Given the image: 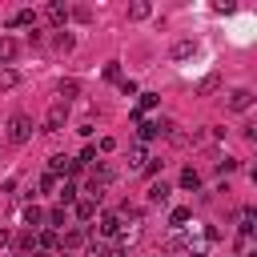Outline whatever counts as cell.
<instances>
[{"label":"cell","mask_w":257,"mask_h":257,"mask_svg":"<svg viewBox=\"0 0 257 257\" xmlns=\"http://www.w3.org/2000/svg\"><path fill=\"white\" fill-rule=\"evenodd\" d=\"M40 221H44V209L40 205H28L24 209V225H40Z\"/></svg>","instance_id":"obj_15"},{"label":"cell","mask_w":257,"mask_h":257,"mask_svg":"<svg viewBox=\"0 0 257 257\" xmlns=\"http://www.w3.org/2000/svg\"><path fill=\"white\" fill-rule=\"evenodd\" d=\"M169 56H173V60H189V56H197V40H189V36L177 40V44L169 48Z\"/></svg>","instance_id":"obj_5"},{"label":"cell","mask_w":257,"mask_h":257,"mask_svg":"<svg viewBox=\"0 0 257 257\" xmlns=\"http://www.w3.org/2000/svg\"><path fill=\"white\" fill-rule=\"evenodd\" d=\"M153 104H157V92H141V104H137V116H141V112H149Z\"/></svg>","instance_id":"obj_18"},{"label":"cell","mask_w":257,"mask_h":257,"mask_svg":"<svg viewBox=\"0 0 257 257\" xmlns=\"http://www.w3.org/2000/svg\"><path fill=\"white\" fill-rule=\"evenodd\" d=\"M28 137H32V120H28L24 112H16V116L8 120V141H12V145H24Z\"/></svg>","instance_id":"obj_1"},{"label":"cell","mask_w":257,"mask_h":257,"mask_svg":"<svg viewBox=\"0 0 257 257\" xmlns=\"http://www.w3.org/2000/svg\"><path fill=\"white\" fill-rule=\"evenodd\" d=\"M76 217H80V221H92V217H96V201H88V197L76 201Z\"/></svg>","instance_id":"obj_11"},{"label":"cell","mask_w":257,"mask_h":257,"mask_svg":"<svg viewBox=\"0 0 257 257\" xmlns=\"http://www.w3.org/2000/svg\"><path fill=\"white\" fill-rule=\"evenodd\" d=\"M32 257H48V253H44V249H36V253H32Z\"/></svg>","instance_id":"obj_30"},{"label":"cell","mask_w":257,"mask_h":257,"mask_svg":"<svg viewBox=\"0 0 257 257\" xmlns=\"http://www.w3.org/2000/svg\"><path fill=\"white\" fill-rule=\"evenodd\" d=\"M40 189H44V193H52V189H56V177H52V173H44V177H40Z\"/></svg>","instance_id":"obj_28"},{"label":"cell","mask_w":257,"mask_h":257,"mask_svg":"<svg viewBox=\"0 0 257 257\" xmlns=\"http://www.w3.org/2000/svg\"><path fill=\"white\" fill-rule=\"evenodd\" d=\"M169 193H173V189H169L165 181H153V185H149V201H153V205H165Z\"/></svg>","instance_id":"obj_7"},{"label":"cell","mask_w":257,"mask_h":257,"mask_svg":"<svg viewBox=\"0 0 257 257\" xmlns=\"http://www.w3.org/2000/svg\"><path fill=\"white\" fill-rule=\"evenodd\" d=\"M181 185H185V189H197V185H201V173H197V169L189 165V169L181 173Z\"/></svg>","instance_id":"obj_14"},{"label":"cell","mask_w":257,"mask_h":257,"mask_svg":"<svg viewBox=\"0 0 257 257\" xmlns=\"http://www.w3.org/2000/svg\"><path fill=\"white\" fill-rule=\"evenodd\" d=\"M149 161H153V157H149V149H145V145H137V149L128 153V165H133V169H145Z\"/></svg>","instance_id":"obj_9"},{"label":"cell","mask_w":257,"mask_h":257,"mask_svg":"<svg viewBox=\"0 0 257 257\" xmlns=\"http://www.w3.org/2000/svg\"><path fill=\"white\" fill-rule=\"evenodd\" d=\"M20 84V72L16 68H0V92H8V88H16Z\"/></svg>","instance_id":"obj_10"},{"label":"cell","mask_w":257,"mask_h":257,"mask_svg":"<svg viewBox=\"0 0 257 257\" xmlns=\"http://www.w3.org/2000/svg\"><path fill=\"white\" fill-rule=\"evenodd\" d=\"M32 20H36V16H32V12H28V8H20V12H16V16H12V24H32Z\"/></svg>","instance_id":"obj_25"},{"label":"cell","mask_w":257,"mask_h":257,"mask_svg":"<svg viewBox=\"0 0 257 257\" xmlns=\"http://www.w3.org/2000/svg\"><path fill=\"white\" fill-rule=\"evenodd\" d=\"M108 181H112V165H104V161H96V165H92V177H88V185H100V189H104Z\"/></svg>","instance_id":"obj_6"},{"label":"cell","mask_w":257,"mask_h":257,"mask_svg":"<svg viewBox=\"0 0 257 257\" xmlns=\"http://www.w3.org/2000/svg\"><path fill=\"white\" fill-rule=\"evenodd\" d=\"M44 16H48L52 24H64V16H68V8H64V4H48V8H44Z\"/></svg>","instance_id":"obj_13"},{"label":"cell","mask_w":257,"mask_h":257,"mask_svg":"<svg viewBox=\"0 0 257 257\" xmlns=\"http://www.w3.org/2000/svg\"><path fill=\"white\" fill-rule=\"evenodd\" d=\"M84 241H88V233H84V229H72V233H68V237L60 241V245H68V249H76V245H84Z\"/></svg>","instance_id":"obj_16"},{"label":"cell","mask_w":257,"mask_h":257,"mask_svg":"<svg viewBox=\"0 0 257 257\" xmlns=\"http://www.w3.org/2000/svg\"><path fill=\"white\" fill-rule=\"evenodd\" d=\"M16 48H20V44H16L12 36H0V60H4V64H8L12 56H16Z\"/></svg>","instance_id":"obj_12"},{"label":"cell","mask_w":257,"mask_h":257,"mask_svg":"<svg viewBox=\"0 0 257 257\" xmlns=\"http://www.w3.org/2000/svg\"><path fill=\"white\" fill-rule=\"evenodd\" d=\"M84 165L80 161H72V157H64V153H56V157H48V173L52 177H60V173H80Z\"/></svg>","instance_id":"obj_4"},{"label":"cell","mask_w":257,"mask_h":257,"mask_svg":"<svg viewBox=\"0 0 257 257\" xmlns=\"http://www.w3.org/2000/svg\"><path fill=\"white\" fill-rule=\"evenodd\" d=\"M72 201H76V185L64 181V185H60V205H72Z\"/></svg>","instance_id":"obj_19"},{"label":"cell","mask_w":257,"mask_h":257,"mask_svg":"<svg viewBox=\"0 0 257 257\" xmlns=\"http://www.w3.org/2000/svg\"><path fill=\"white\" fill-rule=\"evenodd\" d=\"M128 16H133V20H145V16H149V4H145V0H137V4L128 8Z\"/></svg>","instance_id":"obj_21"},{"label":"cell","mask_w":257,"mask_h":257,"mask_svg":"<svg viewBox=\"0 0 257 257\" xmlns=\"http://www.w3.org/2000/svg\"><path fill=\"white\" fill-rule=\"evenodd\" d=\"M64 120H68V104H64V100H56V104L48 108V116H44V133H60V128H64Z\"/></svg>","instance_id":"obj_3"},{"label":"cell","mask_w":257,"mask_h":257,"mask_svg":"<svg viewBox=\"0 0 257 257\" xmlns=\"http://www.w3.org/2000/svg\"><path fill=\"white\" fill-rule=\"evenodd\" d=\"M56 245H60V237H56V233H40V249H44V253H48V249H56Z\"/></svg>","instance_id":"obj_24"},{"label":"cell","mask_w":257,"mask_h":257,"mask_svg":"<svg viewBox=\"0 0 257 257\" xmlns=\"http://www.w3.org/2000/svg\"><path fill=\"white\" fill-rule=\"evenodd\" d=\"M253 100H257L253 88H233V92L225 96V108H229V112H245V108H253Z\"/></svg>","instance_id":"obj_2"},{"label":"cell","mask_w":257,"mask_h":257,"mask_svg":"<svg viewBox=\"0 0 257 257\" xmlns=\"http://www.w3.org/2000/svg\"><path fill=\"white\" fill-rule=\"evenodd\" d=\"M233 169H237V161H233V157H225V161H217V173H233Z\"/></svg>","instance_id":"obj_27"},{"label":"cell","mask_w":257,"mask_h":257,"mask_svg":"<svg viewBox=\"0 0 257 257\" xmlns=\"http://www.w3.org/2000/svg\"><path fill=\"white\" fill-rule=\"evenodd\" d=\"M68 96H76V80H60V100L68 104Z\"/></svg>","instance_id":"obj_22"},{"label":"cell","mask_w":257,"mask_h":257,"mask_svg":"<svg viewBox=\"0 0 257 257\" xmlns=\"http://www.w3.org/2000/svg\"><path fill=\"white\" fill-rule=\"evenodd\" d=\"M44 221H48V225H64V209H52V213H44Z\"/></svg>","instance_id":"obj_26"},{"label":"cell","mask_w":257,"mask_h":257,"mask_svg":"<svg viewBox=\"0 0 257 257\" xmlns=\"http://www.w3.org/2000/svg\"><path fill=\"white\" fill-rule=\"evenodd\" d=\"M237 221H241L237 229H241V233L249 237V233H253V209H241V217H237Z\"/></svg>","instance_id":"obj_17"},{"label":"cell","mask_w":257,"mask_h":257,"mask_svg":"<svg viewBox=\"0 0 257 257\" xmlns=\"http://www.w3.org/2000/svg\"><path fill=\"white\" fill-rule=\"evenodd\" d=\"M169 253L177 257V253H193V249L185 245V237H169Z\"/></svg>","instance_id":"obj_20"},{"label":"cell","mask_w":257,"mask_h":257,"mask_svg":"<svg viewBox=\"0 0 257 257\" xmlns=\"http://www.w3.org/2000/svg\"><path fill=\"white\" fill-rule=\"evenodd\" d=\"M4 245H8V233H4V229H0V249H4Z\"/></svg>","instance_id":"obj_29"},{"label":"cell","mask_w":257,"mask_h":257,"mask_svg":"<svg viewBox=\"0 0 257 257\" xmlns=\"http://www.w3.org/2000/svg\"><path fill=\"white\" fill-rule=\"evenodd\" d=\"M120 229H124V225H120L116 213H104V217H100V233H104V237H112V233H120Z\"/></svg>","instance_id":"obj_8"},{"label":"cell","mask_w":257,"mask_h":257,"mask_svg":"<svg viewBox=\"0 0 257 257\" xmlns=\"http://www.w3.org/2000/svg\"><path fill=\"white\" fill-rule=\"evenodd\" d=\"M185 221H189V209H173V213H169V225H177V229H181Z\"/></svg>","instance_id":"obj_23"}]
</instances>
